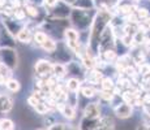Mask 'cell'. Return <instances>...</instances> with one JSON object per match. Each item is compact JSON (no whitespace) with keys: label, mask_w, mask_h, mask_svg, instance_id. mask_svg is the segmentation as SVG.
<instances>
[{"label":"cell","mask_w":150,"mask_h":130,"mask_svg":"<svg viewBox=\"0 0 150 130\" xmlns=\"http://www.w3.org/2000/svg\"><path fill=\"white\" fill-rule=\"evenodd\" d=\"M0 63L9 68L11 70L16 68L17 65V53L14 50L9 47H1L0 48Z\"/></svg>","instance_id":"3957f363"},{"label":"cell","mask_w":150,"mask_h":130,"mask_svg":"<svg viewBox=\"0 0 150 130\" xmlns=\"http://www.w3.org/2000/svg\"><path fill=\"white\" fill-rule=\"evenodd\" d=\"M13 129H14V124L12 120H9V118L0 120V130H13Z\"/></svg>","instance_id":"9a60e30c"},{"label":"cell","mask_w":150,"mask_h":130,"mask_svg":"<svg viewBox=\"0 0 150 130\" xmlns=\"http://www.w3.org/2000/svg\"><path fill=\"white\" fill-rule=\"evenodd\" d=\"M34 69H35L37 74H39V76H45V74L50 73V72L52 73V64H51L50 61H47V60H39V61L35 63Z\"/></svg>","instance_id":"8992f818"},{"label":"cell","mask_w":150,"mask_h":130,"mask_svg":"<svg viewBox=\"0 0 150 130\" xmlns=\"http://www.w3.org/2000/svg\"><path fill=\"white\" fill-rule=\"evenodd\" d=\"M133 108L129 103H120L117 107H115V115L119 118H128L132 116Z\"/></svg>","instance_id":"277c9868"},{"label":"cell","mask_w":150,"mask_h":130,"mask_svg":"<svg viewBox=\"0 0 150 130\" xmlns=\"http://www.w3.org/2000/svg\"><path fill=\"white\" fill-rule=\"evenodd\" d=\"M26 9H28V13H30L31 16H37V14H38V11H37L35 8H33V7H28Z\"/></svg>","instance_id":"83f0119b"},{"label":"cell","mask_w":150,"mask_h":130,"mask_svg":"<svg viewBox=\"0 0 150 130\" xmlns=\"http://www.w3.org/2000/svg\"><path fill=\"white\" fill-rule=\"evenodd\" d=\"M50 130H64V126H63V124H55L50 128Z\"/></svg>","instance_id":"4316f807"},{"label":"cell","mask_w":150,"mask_h":130,"mask_svg":"<svg viewBox=\"0 0 150 130\" xmlns=\"http://www.w3.org/2000/svg\"><path fill=\"white\" fill-rule=\"evenodd\" d=\"M137 16L140 17V18H145V17H148V11L146 9H137Z\"/></svg>","instance_id":"d4e9b609"},{"label":"cell","mask_w":150,"mask_h":130,"mask_svg":"<svg viewBox=\"0 0 150 130\" xmlns=\"http://www.w3.org/2000/svg\"><path fill=\"white\" fill-rule=\"evenodd\" d=\"M74 9H82V11H91L94 8V0H76L72 4Z\"/></svg>","instance_id":"9c48e42d"},{"label":"cell","mask_w":150,"mask_h":130,"mask_svg":"<svg viewBox=\"0 0 150 130\" xmlns=\"http://www.w3.org/2000/svg\"><path fill=\"white\" fill-rule=\"evenodd\" d=\"M103 56L106 57V60H107V61H111V60H114L115 57H116V55H115L114 50H107V51L103 52Z\"/></svg>","instance_id":"44dd1931"},{"label":"cell","mask_w":150,"mask_h":130,"mask_svg":"<svg viewBox=\"0 0 150 130\" xmlns=\"http://www.w3.org/2000/svg\"><path fill=\"white\" fill-rule=\"evenodd\" d=\"M59 111L62 112V115L68 120H72V118L76 117V109L74 107L69 105V104H59Z\"/></svg>","instance_id":"52a82bcc"},{"label":"cell","mask_w":150,"mask_h":130,"mask_svg":"<svg viewBox=\"0 0 150 130\" xmlns=\"http://www.w3.org/2000/svg\"><path fill=\"white\" fill-rule=\"evenodd\" d=\"M13 107V102L9 96L4 94H0V112L5 113V112H9Z\"/></svg>","instance_id":"ba28073f"},{"label":"cell","mask_w":150,"mask_h":130,"mask_svg":"<svg viewBox=\"0 0 150 130\" xmlns=\"http://www.w3.org/2000/svg\"><path fill=\"white\" fill-rule=\"evenodd\" d=\"M47 39H48L47 34L43 33V31H35V34H34V40H35V43H38L39 46H42Z\"/></svg>","instance_id":"e0dca14e"},{"label":"cell","mask_w":150,"mask_h":130,"mask_svg":"<svg viewBox=\"0 0 150 130\" xmlns=\"http://www.w3.org/2000/svg\"><path fill=\"white\" fill-rule=\"evenodd\" d=\"M5 87H7L11 92H18L20 89H21V83H20L17 79L11 78V79L5 81Z\"/></svg>","instance_id":"4fadbf2b"},{"label":"cell","mask_w":150,"mask_h":130,"mask_svg":"<svg viewBox=\"0 0 150 130\" xmlns=\"http://www.w3.org/2000/svg\"><path fill=\"white\" fill-rule=\"evenodd\" d=\"M82 63H83V65H85L86 68H89V69H91L94 66V60L91 59V57H83Z\"/></svg>","instance_id":"7402d4cb"},{"label":"cell","mask_w":150,"mask_h":130,"mask_svg":"<svg viewBox=\"0 0 150 130\" xmlns=\"http://www.w3.org/2000/svg\"><path fill=\"white\" fill-rule=\"evenodd\" d=\"M41 47H42L46 52H48V53H54V52L57 50V44H56V42H55L54 39H51V38H48V39L46 40V42L41 46Z\"/></svg>","instance_id":"7c38bea8"},{"label":"cell","mask_w":150,"mask_h":130,"mask_svg":"<svg viewBox=\"0 0 150 130\" xmlns=\"http://www.w3.org/2000/svg\"><path fill=\"white\" fill-rule=\"evenodd\" d=\"M52 74L57 78H63L65 74H67V66L60 64V63L52 64Z\"/></svg>","instance_id":"30bf717a"},{"label":"cell","mask_w":150,"mask_h":130,"mask_svg":"<svg viewBox=\"0 0 150 130\" xmlns=\"http://www.w3.org/2000/svg\"><path fill=\"white\" fill-rule=\"evenodd\" d=\"M111 21V13L107 11H99L93 20L91 24V31H90V44L94 50H99V39L103 31L108 26V22Z\"/></svg>","instance_id":"6da1fadb"},{"label":"cell","mask_w":150,"mask_h":130,"mask_svg":"<svg viewBox=\"0 0 150 130\" xmlns=\"http://www.w3.org/2000/svg\"><path fill=\"white\" fill-rule=\"evenodd\" d=\"M100 96H102V99L105 100H112V98H114V94H111V91H102L100 92Z\"/></svg>","instance_id":"cb8c5ba5"},{"label":"cell","mask_w":150,"mask_h":130,"mask_svg":"<svg viewBox=\"0 0 150 130\" xmlns=\"http://www.w3.org/2000/svg\"><path fill=\"white\" fill-rule=\"evenodd\" d=\"M81 94L85 98H93L94 95H96V90H94L93 87H89V86H86V87H82L81 89Z\"/></svg>","instance_id":"d6986e66"},{"label":"cell","mask_w":150,"mask_h":130,"mask_svg":"<svg viewBox=\"0 0 150 130\" xmlns=\"http://www.w3.org/2000/svg\"><path fill=\"white\" fill-rule=\"evenodd\" d=\"M80 86H81L80 81L77 79V78H74V77L69 78V79L67 81V89L69 91H72V92H77V91H79Z\"/></svg>","instance_id":"5bb4252c"},{"label":"cell","mask_w":150,"mask_h":130,"mask_svg":"<svg viewBox=\"0 0 150 130\" xmlns=\"http://www.w3.org/2000/svg\"><path fill=\"white\" fill-rule=\"evenodd\" d=\"M83 117L86 118H100V108L97 103H90L83 109Z\"/></svg>","instance_id":"5b68a950"},{"label":"cell","mask_w":150,"mask_h":130,"mask_svg":"<svg viewBox=\"0 0 150 130\" xmlns=\"http://www.w3.org/2000/svg\"><path fill=\"white\" fill-rule=\"evenodd\" d=\"M94 20V18H93ZM89 11H82V9H72L71 12V21L74 26H77L81 30H86L89 26L93 24Z\"/></svg>","instance_id":"7a4b0ae2"},{"label":"cell","mask_w":150,"mask_h":130,"mask_svg":"<svg viewBox=\"0 0 150 130\" xmlns=\"http://www.w3.org/2000/svg\"><path fill=\"white\" fill-rule=\"evenodd\" d=\"M35 111L41 115H45L48 112V107H47V104H45V103H39L38 105L35 107Z\"/></svg>","instance_id":"ffe728a7"},{"label":"cell","mask_w":150,"mask_h":130,"mask_svg":"<svg viewBox=\"0 0 150 130\" xmlns=\"http://www.w3.org/2000/svg\"><path fill=\"white\" fill-rule=\"evenodd\" d=\"M64 130H73V129H72V128H65V126H64Z\"/></svg>","instance_id":"f546056e"},{"label":"cell","mask_w":150,"mask_h":130,"mask_svg":"<svg viewBox=\"0 0 150 130\" xmlns=\"http://www.w3.org/2000/svg\"><path fill=\"white\" fill-rule=\"evenodd\" d=\"M149 72H150V66L146 65V64H144L142 68L140 69V74H148Z\"/></svg>","instance_id":"484cf974"},{"label":"cell","mask_w":150,"mask_h":130,"mask_svg":"<svg viewBox=\"0 0 150 130\" xmlns=\"http://www.w3.org/2000/svg\"><path fill=\"white\" fill-rule=\"evenodd\" d=\"M63 1H64V3H67L68 5H71V7H72V4H73V3L76 1V0H63Z\"/></svg>","instance_id":"f1b7e54d"},{"label":"cell","mask_w":150,"mask_h":130,"mask_svg":"<svg viewBox=\"0 0 150 130\" xmlns=\"http://www.w3.org/2000/svg\"><path fill=\"white\" fill-rule=\"evenodd\" d=\"M28 103H29V104H30V105H31V107H34V108H35V107H37V105H38V104H39V103H41V100H39V99H38V98H35V96H34V95H33V96L28 98Z\"/></svg>","instance_id":"603a6c76"},{"label":"cell","mask_w":150,"mask_h":130,"mask_svg":"<svg viewBox=\"0 0 150 130\" xmlns=\"http://www.w3.org/2000/svg\"><path fill=\"white\" fill-rule=\"evenodd\" d=\"M145 39H146V34L144 33V31L138 30V31H136V33H134V35H133V42H134V43L140 44V43H144V42H145Z\"/></svg>","instance_id":"ac0fdd59"},{"label":"cell","mask_w":150,"mask_h":130,"mask_svg":"<svg viewBox=\"0 0 150 130\" xmlns=\"http://www.w3.org/2000/svg\"><path fill=\"white\" fill-rule=\"evenodd\" d=\"M16 38H17L18 42H21V43H29V42H30V39H31V33H30V30H29V29L24 27L16 35Z\"/></svg>","instance_id":"8fae6325"},{"label":"cell","mask_w":150,"mask_h":130,"mask_svg":"<svg viewBox=\"0 0 150 130\" xmlns=\"http://www.w3.org/2000/svg\"><path fill=\"white\" fill-rule=\"evenodd\" d=\"M100 86H102V90L103 91H112V89H114V82H112L111 78L106 77V78H103V79H102Z\"/></svg>","instance_id":"2e32d148"},{"label":"cell","mask_w":150,"mask_h":130,"mask_svg":"<svg viewBox=\"0 0 150 130\" xmlns=\"http://www.w3.org/2000/svg\"><path fill=\"white\" fill-rule=\"evenodd\" d=\"M59 1H62V0H59Z\"/></svg>","instance_id":"4dcf8cb0"}]
</instances>
